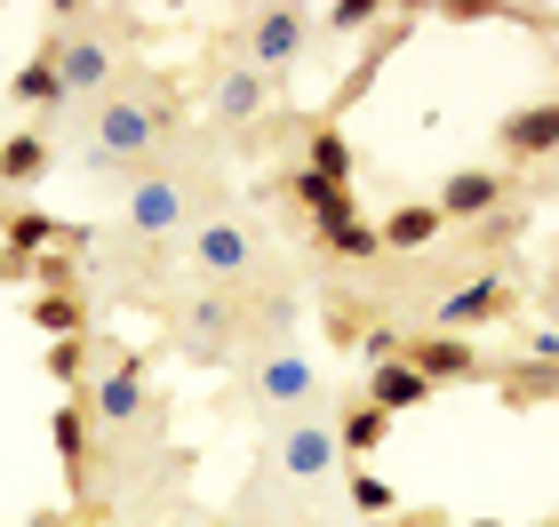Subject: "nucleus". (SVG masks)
Instances as JSON below:
<instances>
[{
	"label": "nucleus",
	"instance_id": "nucleus-1",
	"mask_svg": "<svg viewBox=\"0 0 559 527\" xmlns=\"http://www.w3.org/2000/svg\"><path fill=\"white\" fill-rule=\"evenodd\" d=\"M81 120H88V168H152L185 153V96H168V81L112 88Z\"/></svg>",
	"mask_w": 559,
	"mask_h": 527
},
{
	"label": "nucleus",
	"instance_id": "nucleus-2",
	"mask_svg": "<svg viewBox=\"0 0 559 527\" xmlns=\"http://www.w3.org/2000/svg\"><path fill=\"white\" fill-rule=\"evenodd\" d=\"M40 48L57 57L64 120H72V112H88L96 96H112V88H120V48H112V33H105V16H88V9H48Z\"/></svg>",
	"mask_w": 559,
	"mask_h": 527
},
{
	"label": "nucleus",
	"instance_id": "nucleus-3",
	"mask_svg": "<svg viewBox=\"0 0 559 527\" xmlns=\"http://www.w3.org/2000/svg\"><path fill=\"white\" fill-rule=\"evenodd\" d=\"M176 256H185L192 272V288H216V296H248L264 280V232L248 224L240 208H224V216H200L185 240H176Z\"/></svg>",
	"mask_w": 559,
	"mask_h": 527
},
{
	"label": "nucleus",
	"instance_id": "nucleus-4",
	"mask_svg": "<svg viewBox=\"0 0 559 527\" xmlns=\"http://www.w3.org/2000/svg\"><path fill=\"white\" fill-rule=\"evenodd\" d=\"M240 408L264 416V423H288V416H328L336 399H328V375H320L312 351L264 344L257 360H248V375H240Z\"/></svg>",
	"mask_w": 559,
	"mask_h": 527
},
{
	"label": "nucleus",
	"instance_id": "nucleus-5",
	"mask_svg": "<svg viewBox=\"0 0 559 527\" xmlns=\"http://www.w3.org/2000/svg\"><path fill=\"white\" fill-rule=\"evenodd\" d=\"M512 312H520L512 264H479V272H464L455 288H440V296L424 304V328H440V336H479V328H503Z\"/></svg>",
	"mask_w": 559,
	"mask_h": 527
},
{
	"label": "nucleus",
	"instance_id": "nucleus-6",
	"mask_svg": "<svg viewBox=\"0 0 559 527\" xmlns=\"http://www.w3.org/2000/svg\"><path fill=\"white\" fill-rule=\"evenodd\" d=\"M81 408H88L96 432H112V440L136 432L144 416H160V399H152V360H144V351H112V344H105V360H96Z\"/></svg>",
	"mask_w": 559,
	"mask_h": 527
},
{
	"label": "nucleus",
	"instance_id": "nucleus-7",
	"mask_svg": "<svg viewBox=\"0 0 559 527\" xmlns=\"http://www.w3.org/2000/svg\"><path fill=\"white\" fill-rule=\"evenodd\" d=\"M240 344H248V304L240 296L185 288V304H176V351H185L192 368H224Z\"/></svg>",
	"mask_w": 559,
	"mask_h": 527
},
{
	"label": "nucleus",
	"instance_id": "nucleus-8",
	"mask_svg": "<svg viewBox=\"0 0 559 527\" xmlns=\"http://www.w3.org/2000/svg\"><path fill=\"white\" fill-rule=\"evenodd\" d=\"M312 33H320V16L312 9H248L240 16V33H233V64H248V72H288L304 48H312Z\"/></svg>",
	"mask_w": 559,
	"mask_h": 527
},
{
	"label": "nucleus",
	"instance_id": "nucleus-9",
	"mask_svg": "<svg viewBox=\"0 0 559 527\" xmlns=\"http://www.w3.org/2000/svg\"><path fill=\"white\" fill-rule=\"evenodd\" d=\"M520 200V176L496 168V160H464L440 176V192H431V216L440 224H488L496 208H512Z\"/></svg>",
	"mask_w": 559,
	"mask_h": 527
},
{
	"label": "nucleus",
	"instance_id": "nucleus-10",
	"mask_svg": "<svg viewBox=\"0 0 559 527\" xmlns=\"http://www.w3.org/2000/svg\"><path fill=\"white\" fill-rule=\"evenodd\" d=\"M272 471L288 488H328L336 480V432H328V416H288V423H272Z\"/></svg>",
	"mask_w": 559,
	"mask_h": 527
},
{
	"label": "nucleus",
	"instance_id": "nucleus-11",
	"mask_svg": "<svg viewBox=\"0 0 559 527\" xmlns=\"http://www.w3.org/2000/svg\"><path fill=\"white\" fill-rule=\"evenodd\" d=\"M400 368H416L431 392H448V384H479V375H488V351H479L472 336L408 328V336H400Z\"/></svg>",
	"mask_w": 559,
	"mask_h": 527
},
{
	"label": "nucleus",
	"instance_id": "nucleus-12",
	"mask_svg": "<svg viewBox=\"0 0 559 527\" xmlns=\"http://www.w3.org/2000/svg\"><path fill=\"white\" fill-rule=\"evenodd\" d=\"M48 440H57V464H64V504L72 512H96V423L81 399H64L48 416Z\"/></svg>",
	"mask_w": 559,
	"mask_h": 527
},
{
	"label": "nucleus",
	"instance_id": "nucleus-13",
	"mask_svg": "<svg viewBox=\"0 0 559 527\" xmlns=\"http://www.w3.org/2000/svg\"><path fill=\"white\" fill-rule=\"evenodd\" d=\"M209 112H216L233 136H257L264 120L280 112V81H272V72H248V64H224L216 88H209Z\"/></svg>",
	"mask_w": 559,
	"mask_h": 527
},
{
	"label": "nucleus",
	"instance_id": "nucleus-14",
	"mask_svg": "<svg viewBox=\"0 0 559 527\" xmlns=\"http://www.w3.org/2000/svg\"><path fill=\"white\" fill-rule=\"evenodd\" d=\"M64 240H81V232H72L64 216L33 208V200H9V208H0V256L33 264V256H48V248H64Z\"/></svg>",
	"mask_w": 559,
	"mask_h": 527
},
{
	"label": "nucleus",
	"instance_id": "nucleus-15",
	"mask_svg": "<svg viewBox=\"0 0 559 527\" xmlns=\"http://www.w3.org/2000/svg\"><path fill=\"white\" fill-rule=\"evenodd\" d=\"M496 153L536 160V168L559 153V105H551V96H536V105H520V112H503V120H496Z\"/></svg>",
	"mask_w": 559,
	"mask_h": 527
},
{
	"label": "nucleus",
	"instance_id": "nucleus-16",
	"mask_svg": "<svg viewBox=\"0 0 559 527\" xmlns=\"http://www.w3.org/2000/svg\"><path fill=\"white\" fill-rule=\"evenodd\" d=\"M24 320H33L48 344H64V336H96L88 288H33V296H24Z\"/></svg>",
	"mask_w": 559,
	"mask_h": 527
},
{
	"label": "nucleus",
	"instance_id": "nucleus-17",
	"mask_svg": "<svg viewBox=\"0 0 559 527\" xmlns=\"http://www.w3.org/2000/svg\"><path fill=\"white\" fill-rule=\"evenodd\" d=\"M40 176H57V136L48 129H9L0 136V192H33Z\"/></svg>",
	"mask_w": 559,
	"mask_h": 527
},
{
	"label": "nucleus",
	"instance_id": "nucleus-18",
	"mask_svg": "<svg viewBox=\"0 0 559 527\" xmlns=\"http://www.w3.org/2000/svg\"><path fill=\"white\" fill-rule=\"evenodd\" d=\"M440 232L448 224L431 216V200H400V208L376 216V248L384 256H424V248H440Z\"/></svg>",
	"mask_w": 559,
	"mask_h": 527
},
{
	"label": "nucleus",
	"instance_id": "nucleus-19",
	"mask_svg": "<svg viewBox=\"0 0 559 527\" xmlns=\"http://www.w3.org/2000/svg\"><path fill=\"white\" fill-rule=\"evenodd\" d=\"M328 432H336V464H368L376 447L392 440V416H376L368 399H336V408H328Z\"/></svg>",
	"mask_w": 559,
	"mask_h": 527
},
{
	"label": "nucleus",
	"instance_id": "nucleus-20",
	"mask_svg": "<svg viewBox=\"0 0 559 527\" xmlns=\"http://www.w3.org/2000/svg\"><path fill=\"white\" fill-rule=\"evenodd\" d=\"M368 408L376 416H408V408H431V384H424V375L416 368H400V360H384V368H368Z\"/></svg>",
	"mask_w": 559,
	"mask_h": 527
},
{
	"label": "nucleus",
	"instance_id": "nucleus-21",
	"mask_svg": "<svg viewBox=\"0 0 559 527\" xmlns=\"http://www.w3.org/2000/svg\"><path fill=\"white\" fill-rule=\"evenodd\" d=\"M479 384H488L503 408H544L551 399V360H503V368L479 375Z\"/></svg>",
	"mask_w": 559,
	"mask_h": 527
},
{
	"label": "nucleus",
	"instance_id": "nucleus-22",
	"mask_svg": "<svg viewBox=\"0 0 559 527\" xmlns=\"http://www.w3.org/2000/svg\"><path fill=\"white\" fill-rule=\"evenodd\" d=\"M96 360H105V336H64V344H48V384H64L72 399L88 392V375Z\"/></svg>",
	"mask_w": 559,
	"mask_h": 527
},
{
	"label": "nucleus",
	"instance_id": "nucleus-23",
	"mask_svg": "<svg viewBox=\"0 0 559 527\" xmlns=\"http://www.w3.org/2000/svg\"><path fill=\"white\" fill-rule=\"evenodd\" d=\"M336 480H344V495H352V512H360L368 527H384V519L400 512V488L384 480V471H368V464H344Z\"/></svg>",
	"mask_w": 559,
	"mask_h": 527
},
{
	"label": "nucleus",
	"instance_id": "nucleus-24",
	"mask_svg": "<svg viewBox=\"0 0 559 527\" xmlns=\"http://www.w3.org/2000/svg\"><path fill=\"white\" fill-rule=\"evenodd\" d=\"M320 24L328 33H360V24H376V0H344V9H328Z\"/></svg>",
	"mask_w": 559,
	"mask_h": 527
},
{
	"label": "nucleus",
	"instance_id": "nucleus-25",
	"mask_svg": "<svg viewBox=\"0 0 559 527\" xmlns=\"http://www.w3.org/2000/svg\"><path fill=\"white\" fill-rule=\"evenodd\" d=\"M384 527H455V519H448V512H408V504H400Z\"/></svg>",
	"mask_w": 559,
	"mask_h": 527
},
{
	"label": "nucleus",
	"instance_id": "nucleus-26",
	"mask_svg": "<svg viewBox=\"0 0 559 527\" xmlns=\"http://www.w3.org/2000/svg\"><path fill=\"white\" fill-rule=\"evenodd\" d=\"M33 527H88V512H72V504H64V512H40Z\"/></svg>",
	"mask_w": 559,
	"mask_h": 527
},
{
	"label": "nucleus",
	"instance_id": "nucleus-27",
	"mask_svg": "<svg viewBox=\"0 0 559 527\" xmlns=\"http://www.w3.org/2000/svg\"><path fill=\"white\" fill-rule=\"evenodd\" d=\"M200 527H248V519H240V512H224V519H200Z\"/></svg>",
	"mask_w": 559,
	"mask_h": 527
},
{
	"label": "nucleus",
	"instance_id": "nucleus-28",
	"mask_svg": "<svg viewBox=\"0 0 559 527\" xmlns=\"http://www.w3.org/2000/svg\"><path fill=\"white\" fill-rule=\"evenodd\" d=\"M455 527H503V519H455Z\"/></svg>",
	"mask_w": 559,
	"mask_h": 527
},
{
	"label": "nucleus",
	"instance_id": "nucleus-29",
	"mask_svg": "<svg viewBox=\"0 0 559 527\" xmlns=\"http://www.w3.org/2000/svg\"><path fill=\"white\" fill-rule=\"evenodd\" d=\"M527 527H559V519H527Z\"/></svg>",
	"mask_w": 559,
	"mask_h": 527
},
{
	"label": "nucleus",
	"instance_id": "nucleus-30",
	"mask_svg": "<svg viewBox=\"0 0 559 527\" xmlns=\"http://www.w3.org/2000/svg\"><path fill=\"white\" fill-rule=\"evenodd\" d=\"M0 527H9V519H0Z\"/></svg>",
	"mask_w": 559,
	"mask_h": 527
}]
</instances>
